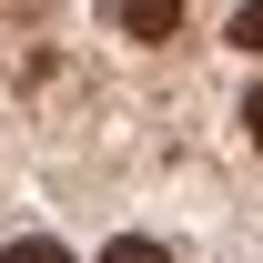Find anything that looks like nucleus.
<instances>
[{"label":"nucleus","mask_w":263,"mask_h":263,"mask_svg":"<svg viewBox=\"0 0 263 263\" xmlns=\"http://www.w3.org/2000/svg\"><path fill=\"white\" fill-rule=\"evenodd\" d=\"M243 132H253V142H263V91H253V101H243Z\"/></svg>","instance_id":"obj_5"},{"label":"nucleus","mask_w":263,"mask_h":263,"mask_svg":"<svg viewBox=\"0 0 263 263\" xmlns=\"http://www.w3.org/2000/svg\"><path fill=\"white\" fill-rule=\"evenodd\" d=\"M233 41H243V51H263V0H243V10H233Z\"/></svg>","instance_id":"obj_4"},{"label":"nucleus","mask_w":263,"mask_h":263,"mask_svg":"<svg viewBox=\"0 0 263 263\" xmlns=\"http://www.w3.org/2000/svg\"><path fill=\"white\" fill-rule=\"evenodd\" d=\"M101 263H172L162 243H142V233H122V243H101Z\"/></svg>","instance_id":"obj_2"},{"label":"nucleus","mask_w":263,"mask_h":263,"mask_svg":"<svg viewBox=\"0 0 263 263\" xmlns=\"http://www.w3.org/2000/svg\"><path fill=\"white\" fill-rule=\"evenodd\" d=\"M0 263H71V253H61V243H51V233H31V243H10V253H0Z\"/></svg>","instance_id":"obj_3"},{"label":"nucleus","mask_w":263,"mask_h":263,"mask_svg":"<svg viewBox=\"0 0 263 263\" xmlns=\"http://www.w3.org/2000/svg\"><path fill=\"white\" fill-rule=\"evenodd\" d=\"M122 31L132 41H172L182 31V0H122Z\"/></svg>","instance_id":"obj_1"}]
</instances>
